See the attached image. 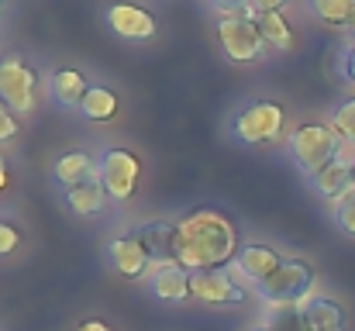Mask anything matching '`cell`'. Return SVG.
<instances>
[{"label": "cell", "mask_w": 355, "mask_h": 331, "mask_svg": "<svg viewBox=\"0 0 355 331\" xmlns=\"http://www.w3.org/2000/svg\"><path fill=\"white\" fill-rule=\"evenodd\" d=\"M17 135H21V117L0 101V145H10Z\"/></svg>", "instance_id": "d4e9b609"}, {"label": "cell", "mask_w": 355, "mask_h": 331, "mask_svg": "<svg viewBox=\"0 0 355 331\" xmlns=\"http://www.w3.org/2000/svg\"><path fill=\"white\" fill-rule=\"evenodd\" d=\"M335 224H338V231H342V235L355 238V190L345 197V201H338V204H335Z\"/></svg>", "instance_id": "cb8c5ba5"}, {"label": "cell", "mask_w": 355, "mask_h": 331, "mask_svg": "<svg viewBox=\"0 0 355 331\" xmlns=\"http://www.w3.org/2000/svg\"><path fill=\"white\" fill-rule=\"evenodd\" d=\"M286 0H252V14H283Z\"/></svg>", "instance_id": "83f0119b"}, {"label": "cell", "mask_w": 355, "mask_h": 331, "mask_svg": "<svg viewBox=\"0 0 355 331\" xmlns=\"http://www.w3.org/2000/svg\"><path fill=\"white\" fill-rule=\"evenodd\" d=\"M352 169H355V159H352Z\"/></svg>", "instance_id": "e575fe53"}, {"label": "cell", "mask_w": 355, "mask_h": 331, "mask_svg": "<svg viewBox=\"0 0 355 331\" xmlns=\"http://www.w3.org/2000/svg\"><path fill=\"white\" fill-rule=\"evenodd\" d=\"M131 231H135V238L141 241V248L148 252L152 266H159V262H176V224H173V221L152 218V221L135 224Z\"/></svg>", "instance_id": "5bb4252c"}, {"label": "cell", "mask_w": 355, "mask_h": 331, "mask_svg": "<svg viewBox=\"0 0 355 331\" xmlns=\"http://www.w3.org/2000/svg\"><path fill=\"white\" fill-rule=\"evenodd\" d=\"M311 187H314V194H318V197H324V201H331V204L345 201V197L355 190L352 162L335 159V162H331V166H324L318 176H311Z\"/></svg>", "instance_id": "e0dca14e"}, {"label": "cell", "mask_w": 355, "mask_h": 331, "mask_svg": "<svg viewBox=\"0 0 355 331\" xmlns=\"http://www.w3.org/2000/svg\"><path fill=\"white\" fill-rule=\"evenodd\" d=\"M218 45L228 56V62H262L272 49L266 45L255 14L245 17H218Z\"/></svg>", "instance_id": "8992f818"}, {"label": "cell", "mask_w": 355, "mask_h": 331, "mask_svg": "<svg viewBox=\"0 0 355 331\" xmlns=\"http://www.w3.org/2000/svg\"><path fill=\"white\" fill-rule=\"evenodd\" d=\"M349 31H352V42H355V21H352V28H349Z\"/></svg>", "instance_id": "836d02e7"}, {"label": "cell", "mask_w": 355, "mask_h": 331, "mask_svg": "<svg viewBox=\"0 0 355 331\" xmlns=\"http://www.w3.org/2000/svg\"><path fill=\"white\" fill-rule=\"evenodd\" d=\"M90 80L83 69H73V66H62V69H52L49 80H45V97L49 104L59 110H76L83 94H87Z\"/></svg>", "instance_id": "4fadbf2b"}, {"label": "cell", "mask_w": 355, "mask_h": 331, "mask_svg": "<svg viewBox=\"0 0 355 331\" xmlns=\"http://www.w3.org/2000/svg\"><path fill=\"white\" fill-rule=\"evenodd\" d=\"M207 7L218 17H245V14H252V0H207Z\"/></svg>", "instance_id": "484cf974"}, {"label": "cell", "mask_w": 355, "mask_h": 331, "mask_svg": "<svg viewBox=\"0 0 355 331\" xmlns=\"http://www.w3.org/2000/svg\"><path fill=\"white\" fill-rule=\"evenodd\" d=\"M97 176L111 201L128 204L141 180V159H138V152H131L124 145H104L97 152Z\"/></svg>", "instance_id": "5b68a950"}, {"label": "cell", "mask_w": 355, "mask_h": 331, "mask_svg": "<svg viewBox=\"0 0 355 331\" xmlns=\"http://www.w3.org/2000/svg\"><path fill=\"white\" fill-rule=\"evenodd\" d=\"M7 183H10V169H7V159L0 155V190H3Z\"/></svg>", "instance_id": "4dcf8cb0"}, {"label": "cell", "mask_w": 355, "mask_h": 331, "mask_svg": "<svg viewBox=\"0 0 355 331\" xmlns=\"http://www.w3.org/2000/svg\"><path fill=\"white\" fill-rule=\"evenodd\" d=\"M148 294L155 297V300H162V304H187L190 297H193V273L190 269H183L180 262H159V266H152V273H148Z\"/></svg>", "instance_id": "8fae6325"}, {"label": "cell", "mask_w": 355, "mask_h": 331, "mask_svg": "<svg viewBox=\"0 0 355 331\" xmlns=\"http://www.w3.org/2000/svg\"><path fill=\"white\" fill-rule=\"evenodd\" d=\"M21 228L17 224H10V221H3L0 218V255H10L17 245H21Z\"/></svg>", "instance_id": "4316f807"}, {"label": "cell", "mask_w": 355, "mask_h": 331, "mask_svg": "<svg viewBox=\"0 0 355 331\" xmlns=\"http://www.w3.org/2000/svg\"><path fill=\"white\" fill-rule=\"evenodd\" d=\"M76 331H114L107 321H101V318H87V321H80Z\"/></svg>", "instance_id": "f546056e"}, {"label": "cell", "mask_w": 355, "mask_h": 331, "mask_svg": "<svg viewBox=\"0 0 355 331\" xmlns=\"http://www.w3.org/2000/svg\"><path fill=\"white\" fill-rule=\"evenodd\" d=\"M314 283H318V269L307 259H283V266L252 290L266 307H293L314 297Z\"/></svg>", "instance_id": "277c9868"}, {"label": "cell", "mask_w": 355, "mask_h": 331, "mask_svg": "<svg viewBox=\"0 0 355 331\" xmlns=\"http://www.w3.org/2000/svg\"><path fill=\"white\" fill-rule=\"evenodd\" d=\"M283 124H286V108L279 101L269 97H252L245 104H238L228 117V138L235 145H272L276 138H283Z\"/></svg>", "instance_id": "3957f363"}, {"label": "cell", "mask_w": 355, "mask_h": 331, "mask_svg": "<svg viewBox=\"0 0 355 331\" xmlns=\"http://www.w3.org/2000/svg\"><path fill=\"white\" fill-rule=\"evenodd\" d=\"M331 128L338 131V138H345V142H355V97L342 101L338 108L331 110Z\"/></svg>", "instance_id": "603a6c76"}, {"label": "cell", "mask_w": 355, "mask_h": 331, "mask_svg": "<svg viewBox=\"0 0 355 331\" xmlns=\"http://www.w3.org/2000/svg\"><path fill=\"white\" fill-rule=\"evenodd\" d=\"M62 201H66V207H69L76 218H94V214H104V211H107V201H111V197H107L101 176L94 173L90 180H83V183H76L73 190H66Z\"/></svg>", "instance_id": "ac0fdd59"}, {"label": "cell", "mask_w": 355, "mask_h": 331, "mask_svg": "<svg viewBox=\"0 0 355 331\" xmlns=\"http://www.w3.org/2000/svg\"><path fill=\"white\" fill-rule=\"evenodd\" d=\"M76 114L87 117V121H97V124L114 121L118 117V94L107 83H90L87 94H83V101H80V108H76Z\"/></svg>", "instance_id": "d6986e66"}, {"label": "cell", "mask_w": 355, "mask_h": 331, "mask_svg": "<svg viewBox=\"0 0 355 331\" xmlns=\"http://www.w3.org/2000/svg\"><path fill=\"white\" fill-rule=\"evenodd\" d=\"M307 10L324 28H352L355 0H307Z\"/></svg>", "instance_id": "ffe728a7"}, {"label": "cell", "mask_w": 355, "mask_h": 331, "mask_svg": "<svg viewBox=\"0 0 355 331\" xmlns=\"http://www.w3.org/2000/svg\"><path fill=\"white\" fill-rule=\"evenodd\" d=\"M255 24H259V31H262V38L272 52H290L293 49L297 38H293V28L283 14H255Z\"/></svg>", "instance_id": "44dd1931"}, {"label": "cell", "mask_w": 355, "mask_h": 331, "mask_svg": "<svg viewBox=\"0 0 355 331\" xmlns=\"http://www.w3.org/2000/svg\"><path fill=\"white\" fill-rule=\"evenodd\" d=\"M279 266H283V252H279V248H272V245H266V241H245L232 269L241 273L252 287H259V283H266Z\"/></svg>", "instance_id": "7c38bea8"}, {"label": "cell", "mask_w": 355, "mask_h": 331, "mask_svg": "<svg viewBox=\"0 0 355 331\" xmlns=\"http://www.w3.org/2000/svg\"><path fill=\"white\" fill-rule=\"evenodd\" d=\"M300 314H304L307 331H349V314L335 297L314 294L300 304Z\"/></svg>", "instance_id": "2e32d148"}, {"label": "cell", "mask_w": 355, "mask_h": 331, "mask_svg": "<svg viewBox=\"0 0 355 331\" xmlns=\"http://www.w3.org/2000/svg\"><path fill=\"white\" fill-rule=\"evenodd\" d=\"M104 255H107V266L118 273L121 280H131L135 283V280H148V273H152V259H148V252L141 248V241L135 238L131 228L107 241Z\"/></svg>", "instance_id": "30bf717a"}, {"label": "cell", "mask_w": 355, "mask_h": 331, "mask_svg": "<svg viewBox=\"0 0 355 331\" xmlns=\"http://www.w3.org/2000/svg\"><path fill=\"white\" fill-rule=\"evenodd\" d=\"M262 325L269 331H307L304 314H300V304H293V307H266Z\"/></svg>", "instance_id": "7402d4cb"}, {"label": "cell", "mask_w": 355, "mask_h": 331, "mask_svg": "<svg viewBox=\"0 0 355 331\" xmlns=\"http://www.w3.org/2000/svg\"><path fill=\"white\" fill-rule=\"evenodd\" d=\"M173 224H176V262L190 273L232 269L245 245L238 221L214 204H197L183 211Z\"/></svg>", "instance_id": "6da1fadb"}, {"label": "cell", "mask_w": 355, "mask_h": 331, "mask_svg": "<svg viewBox=\"0 0 355 331\" xmlns=\"http://www.w3.org/2000/svg\"><path fill=\"white\" fill-rule=\"evenodd\" d=\"M286 159L311 180L324 166H331L335 159H342V138H338V131L331 124H321V121L297 124L286 135Z\"/></svg>", "instance_id": "7a4b0ae2"}, {"label": "cell", "mask_w": 355, "mask_h": 331, "mask_svg": "<svg viewBox=\"0 0 355 331\" xmlns=\"http://www.w3.org/2000/svg\"><path fill=\"white\" fill-rule=\"evenodd\" d=\"M0 101L14 110L17 117H28L38 101V73L17 56L3 52L0 56Z\"/></svg>", "instance_id": "52a82bcc"}, {"label": "cell", "mask_w": 355, "mask_h": 331, "mask_svg": "<svg viewBox=\"0 0 355 331\" xmlns=\"http://www.w3.org/2000/svg\"><path fill=\"white\" fill-rule=\"evenodd\" d=\"M193 300L207 307H241L248 304V287H241L232 269H207L193 273Z\"/></svg>", "instance_id": "9c48e42d"}, {"label": "cell", "mask_w": 355, "mask_h": 331, "mask_svg": "<svg viewBox=\"0 0 355 331\" xmlns=\"http://www.w3.org/2000/svg\"><path fill=\"white\" fill-rule=\"evenodd\" d=\"M342 76L355 83V42L352 45H345V52H342Z\"/></svg>", "instance_id": "f1b7e54d"}, {"label": "cell", "mask_w": 355, "mask_h": 331, "mask_svg": "<svg viewBox=\"0 0 355 331\" xmlns=\"http://www.w3.org/2000/svg\"><path fill=\"white\" fill-rule=\"evenodd\" d=\"M7 3H10V0H0V21H3V14H7Z\"/></svg>", "instance_id": "1f68e13d"}, {"label": "cell", "mask_w": 355, "mask_h": 331, "mask_svg": "<svg viewBox=\"0 0 355 331\" xmlns=\"http://www.w3.org/2000/svg\"><path fill=\"white\" fill-rule=\"evenodd\" d=\"M94 173H97V155H90V152H83V148H69V152L55 155V159H52V169H49L52 183H55L62 194L73 190L76 183L90 180Z\"/></svg>", "instance_id": "9a60e30c"}, {"label": "cell", "mask_w": 355, "mask_h": 331, "mask_svg": "<svg viewBox=\"0 0 355 331\" xmlns=\"http://www.w3.org/2000/svg\"><path fill=\"white\" fill-rule=\"evenodd\" d=\"M248 331H269V328H266V325L259 321V325H252V328H248Z\"/></svg>", "instance_id": "d6a6232c"}, {"label": "cell", "mask_w": 355, "mask_h": 331, "mask_svg": "<svg viewBox=\"0 0 355 331\" xmlns=\"http://www.w3.org/2000/svg\"><path fill=\"white\" fill-rule=\"evenodd\" d=\"M104 24L111 35H118L121 42H152L155 31H159V21L148 7H138V3H128V0H114L104 7Z\"/></svg>", "instance_id": "ba28073f"}]
</instances>
